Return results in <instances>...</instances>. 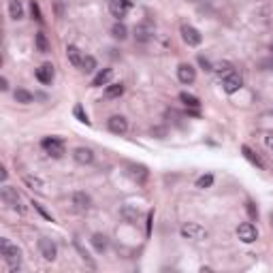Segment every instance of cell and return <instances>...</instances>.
Here are the masks:
<instances>
[{
	"label": "cell",
	"mask_w": 273,
	"mask_h": 273,
	"mask_svg": "<svg viewBox=\"0 0 273 273\" xmlns=\"http://www.w3.org/2000/svg\"><path fill=\"white\" fill-rule=\"evenodd\" d=\"M0 254H3L5 263H9L13 271L19 269L21 252H19V247H17L15 243H11V239H7V237H3V239H0Z\"/></svg>",
	"instance_id": "1"
},
{
	"label": "cell",
	"mask_w": 273,
	"mask_h": 273,
	"mask_svg": "<svg viewBox=\"0 0 273 273\" xmlns=\"http://www.w3.org/2000/svg\"><path fill=\"white\" fill-rule=\"evenodd\" d=\"M0 198H3V203L11 209H15L17 213H26V207L21 205V196L17 192V188H11V186H5L0 190Z\"/></svg>",
	"instance_id": "2"
},
{
	"label": "cell",
	"mask_w": 273,
	"mask_h": 273,
	"mask_svg": "<svg viewBox=\"0 0 273 273\" xmlns=\"http://www.w3.org/2000/svg\"><path fill=\"white\" fill-rule=\"evenodd\" d=\"M41 147L49 154L52 158H62L66 154V145H64V141L60 137H45L41 141Z\"/></svg>",
	"instance_id": "3"
},
{
	"label": "cell",
	"mask_w": 273,
	"mask_h": 273,
	"mask_svg": "<svg viewBox=\"0 0 273 273\" xmlns=\"http://www.w3.org/2000/svg\"><path fill=\"white\" fill-rule=\"evenodd\" d=\"M180 235L184 237V239H190V241H203V239H207L209 233L196 222H186V224H182Z\"/></svg>",
	"instance_id": "4"
},
{
	"label": "cell",
	"mask_w": 273,
	"mask_h": 273,
	"mask_svg": "<svg viewBox=\"0 0 273 273\" xmlns=\"http://www.w3.org/2000/svg\"><path fill=\"white\" fill-rule=\"evenodd\" d=\"M154 34H156V28H154V23L150 19H143L141 23H137V28H135V41L141 43V45H145L154 39Z\"/></svg>",
	"instance_id": "5"
},
{
	"label": "cell",
	"mask_w": 273,
	"mask_h": 273,
	"mask_svg": "<svg viewBox=\"0 0 273 273\" xmlns=\"http://www.w3.org/2000/svg\"><path fill=\"white\" fill-rule=\"evenodd\" d=\"M180 32H182V39L188 47H198L201 43H203V34H201L194 26H190V23H184V26L180 28Z\"/></svg>",
	"instance_id": "6"
},
{
	"label": "cell",
	"mask_w": 273,
	"mask_h": 273,
	"mask_svg": "<svg viewBox=\"0 0 273 273\" xmlns=\"http://www.w3.org/2000/svg\"><path fill=\"white\" fill-rule=\"evenodd\" d=\"M237 237L243 241V243H254L258 239V229L256 224L252 222H241L239 227H237Z\"/></svg>",
	"instance_id": "7"
},
{
	"label": "cell",
	"mask_w": 273,
	"mask_h": 273,
	"mask_svg": "<svg viewBox=\"0 0 273 273\" xmlns=\"http://www.w3.org/2000/svg\"><path fill=\"white\" fill-rule=\"evenodd\" d=\"M130 9H133V0H111V5H109L111 15H113L117 21H122V19L128 15Z\"/></svg>",
	"instance_id": "8"
},
{
	"label": "cell",
	"mask_w": 273,
	"mask_h": 273,
	"mask_svg": "<svg viewBox=\"0 0 273 273\" xmlns=\"http://www.w3.org/2000/svg\"><path fill=\"white\" fill-rule=\"evenodd\" d=\"M39 252H41V256L45 258V260H56V256H58V245L49 239V237H41L39 239Z\"/></svg>",
	"instance_id": "9"
},
{
	"label": "cell",
	"mask_w": 273,
	"mask_h": 273,
	"mask_svg": "<svg viewBox=\"0 0 273 273\" xmlns=\"http://www.w3.org/2000/svg\"><path fill=\"white\" fill-rule=\"evenodd\" d=\"M70 205H73V209L77 213H86L92 207V198L86 192H73V196H70Z\"/></svg>",
	"instance_id": "10"
},
{
	"label": "cell",
	"mask_w": 273,
	"mask_h": 273,
	"mask_svg": "<svg viewBox=\"0 0 273 273\" xmlns=\"http://www.w3.org/2000/svg\"><path fill=\"white\" fill-rule=\"evenodd\" d=\"M177 79H180L184 86L194 84V81H196V68L192 64H188V62L180 64V66H177Z\"/></svg>",
	"instance_id": "11"
},
{
	"label": "cell",
	"mask_w": 273,
	"mask_h": 273,
	"mask_svg": "<svg viewBox=\"0 0 273 273\" xmlns=\"http://www.w3.org/2000/svg\"><path fill=\"white\" fill-rule=\"evenodd\" d=\"M107 128H109V133H113V135H126L128 120L124 115H111L109 120H107Z\"/></svg>",
	"instance_id": "12"
},
{
	"label": "cell",
	"mask_w": 273,
	"mask_h": 273,
	"mask_svg": "<svg viewBox=\"0 0 273 273\" xmlns=\"http://www.w3.org/2000/svg\"><path fill=\"white\" fill-rule=\"evenodd\" d=\"M241 86H243V77L239 73H235V70L222 79V88H224L227 94H235L237 90H241Z\"/></svg>",
	"instance_id": "13"
},
{
	"label": "cell",
	"mask_w": 273,
	"mask_h": 273,
	"mask_svg": "<svg viewBox=\"0 0 273 273\" xmlns=\"http://www.w3.org/2000/svg\"><path fill=\"white\" fill-rule=\"evenodd\" d=\"M128 175L133 177V182L143 186L147 182V177H150V171H147V167H143V164H128Z\"/></svg>",
	"instance_id": "14"
},
{
	"label": "cell",
	"mask_w": 273,
	"mask_h": 273,
	"mask_svg": "<svg viewBox=\"0 0 273 273\" xmlns=\"http://www.w3.org/2000/svg\"><path fill=\"white\" fill-rule=\"evenodd\" d=\"M73 160L77 162V164H92L94 162V150H90V147H75L73 150Z\"/></svg>",
	"instance_id": "15"
},
{
	"label": "cell",
	"mask_w": 273,
	"mask_h": 273,
	"mask_svg": "<svg viewBox=\"0 0 273 273\" xmlns=\"http://www.w3.org/2000/svg\"><path fill=\"white\" fill-rule=\"evenodd\" d=\"M54 75H56L54 73V66L49 62H45V64H41L37 68V79H39V84H43V86H52Z\"/></svg>",
	"instance_id": "16"
},
{
	"label": "cell",
	"mask_w": 273,
	"mask_h": 273,
	"mask_svg": "<svg viewBox=\"0 0 273 273\" xmlns=\"http://www.w3.org/2000/svg\"><path fill=\"white\" fill-rule=\"evenodd\" d=\"M113 79V68H103L98 70L96 75L92 79V88H103V86H109Z\"/></svg>",
	"instance_id": "17"
},
{
	"label": "cell",
	"mask_w": 273,
	"mask_h": 273,
	"mask_svg": "<svg viewBox=\"0 0 273 273\" xmlns=\"http://www.w3.org/2000/svg\"><path fill=\"white\" fill-rule=\"evenodd\" d=\"M66 58H68V62L73 64L75 68H81V62H84V54L79 52L77 45H66Z\"/></svg>",
	"instance_id": "18"
},
{
	"label": "cell",
	"mask_w": 273,
	"mask_h": 273,
	"mask_svg": "<svg viewBox=\"0 0 273 273\" xmlns=\"http://www.w3.org/2000/svg\"><path fill=\"white\" fill-rule=\"evenodd\" d=\"M90 243H92V247H94V250H96L98 254L107 252V247H109V239H107V235H103V233H94V235L90 237Z\"/></svg>",
	"instance_id": "19"
},
{
	"label": "cell",
	"mask_w": 273,
	"mask_h": 273,
	"mask_svg": "<svg viewBox=\"0 0 273 273\" xmlns=\"http://www.w3.org/2000/svg\"><path fill=\"white\" fill-rule=\"evenodd\" d=\"M241 154H243V158H245L247 162H252V164H254V167L265 169V162L260 160V156H258V154H256L250 145H241Z\"/></svg>",
	"instance_id": "20"
},
{
	"label": "cell",
	"mask_w": 273,
	"mask_h": 273,
	"mask_svg": "<svg viewBox=\"0 0 273 273\" xmlns=\"http://www.w3.org/2000/svg\"><path fill=\"white\" fill-rule=\"evenodd\" d=\"M9 17L13 21L23 19V5H21V0H9Z\"/></svg>",
	"instance_id": "21"
},
{
	"label": "cell",
	"mask_w": 273,
	"mask_h": 273,
	"mask_svg": "<svg viewBox=\"0 0 273 273\" xmlns=\"http://www.w3.org/2000/svg\"><path fill=\"white\" fill-rule=\"evenodd\" d=\"M180 101L188 107V111H198V107H201V101L190 92H180Z\"/></svg>",
	"instance_id": "22"
},
{
	"label": "cell",
	"mask_w": 273,
	"mask_h": 273,
	"mask_svg": "<svg viewBox=\"0 0 273 273\" xmlns=\"http://www.w3.org/2000/svg\"><path fill=\"white\" fill-rule=\"evenodd\" d=\"M120 216H122L126 222L135 224V222H139V209L133 207V205H124V207L120 209Z\"/></svg>",
	"instance_id": "23"
},
{
	"label": "cell",
	"mask_w": 273,
	"mask_h": 273,
	"mask_svg": "<svg viewBox=\"0 0 273 273\" xmlns=\"http://www.w3.org/2000/svg\"><path fill=\"white\" fill-rule=\"evenodd\" d=\"M122 94H124V84H109L105 88V98H109V101L120 98Z\"/></svg>",
	"instance_id": "24"
},
{
	"label": "cell",
	"mask_w": 273,
	"mask_h": 273,
	"mask_svg": "<svg viewBox=\"0 0 273 273\" xmlns=\"http://www.w3.org/2000/svg\"><path fill=\"white\" fill-rule=\"evenodd\" d=\"M23 184H26L30 190H34V192H43V188H45L41 177H34V175H23Z\"/></svg>",
	"instance_id": "25"
},
{
	"label": "cell",
	"mask_w": 273,
	"mask_h": 273,
	"mask_svg": "<svg viewBox=\"0 0 273 273\" xmlns=\"http://www.w3.org/2000/svg\"><path fill=\"white\" fill-rule=\"evenodd\" d=\"M34 47H37V52H41V54L49 52V41H47V34L45 32H37V34H34Z\"/></svg>",
	"instance_id": "26"
},
{
	"label": "cell",
	"mask_w": 273,
	"mask_h": 273,
	"mask_svg": "<svg viewBox=\"0 0 273 273\" xmlns=\"http://www.w3.org/2000/svg\"><path fill=\"white\" fill-rule=\"evenodd\" d=\"M111 37H113L115 41H124V39L128 37V28H126V23L115 21V23H113V28H111Z\"/></svg>",
	"instance_id": "27"
},
{
	"label": "cell",
	"mask_w": 273,
	"mask_h": 273,
	"mask_svg": "<svg viewBox=\"0 0 273 273\" xmlns=\"http://www.w3.org/2000/svg\"><path fill=\"white\" fill-rule=\"evenodd\" d=\"M13 96H15V101H17L19 105H30V103H34V94L28 92V90H23V88H17Z\"/></svg>",
	"instance_id": "28"
},
{
	"label": "cell",
	"mask_w": 273,
	"mask_h": 273,
	"mask_svg": "<svg viewBox=\"0 0 273 273\" xmlns=\"http://www.w3.org/2000/svg\"><path fill=\"white\" fill-rule=\"evenodd\" d=\"M79 70H84V73H94V70H96V58L94 56H84V62H81Z\"/></svg>",
	"instance_id": "29"
},
{
	"label": "cell",
	"mask_w": 273,
	"mask_h": 273,
	"mask_svg": "<svg viewBox=\"0 0 273 273\" xmlns=\"http://www.w3.org/2000/svg\"><path fill=\"white\" fill-rule=\"evenodd\" d=\"M213 73H218L220 77H222V75L227 77V75L233 73V64H231V62H218V64H213Z\"/></svg>",
	"instance_id": "30"
},
{
	"label": "cell",
	"mask_w": 273,
	"mask_h": 273,
	"mask_svg": "<svg viewBox=\"0 0 273 273\" xmlns=\"http://www.w3.org/2000/svg\"><path fill=\"white\" fill-rule=\"evenodd\" d=\"M73 115L77 117V120H79L81 124L90 126V117H88V113L84 111V107H81V105H75V107H73Z\"/></svg>",
	"instance_id": "31"
},
{
	"label": "cell",
	"mask_w": 273,
	"mask_h": 273,
	"mask_svg": "<svg viewBox=\"0 0 273 273\" xmlns=\"http://www.w3.org/2000/svg\"><path fill=\"white\" fill-rule=\"evenodd\" d=\"M75 247H77V252L81 254V258H84V263H86V265H88L90 269H96V267H98V265H96V263H94V260H92V256H90V254H88V252L84 250V247H81V245H79V241H75Z\"/></svg>",
	"instance_id": "32"
},
{
	"label": "cell",
	"mask_w": 273,
	"mask_h": 273,
	"mask_svg": "<svg viewBox=\"0 0 273 273\" xmlns=\"http://www.w3.org/2000/svg\"><path fill=\"white\" fill-rule=\"evenodd\" d=\"M213 186V175L207 173V175H201L198 180H196V188L198 190H205V188H211Z\"/></svg>",
	"instance_id": "33"
},
{
	"label": "cell",
	"mask_w": 273,
	"mask_h": 273,
	"mask_svg": "<svg viewBox=\"0 0 273 273\" xmlns=\"http://www.w3.org/2000/svg\"><path fill=\"white\" fill-rule=\"evenodd\" d=\"M30 13H32V17L37 19L39 23H43V13H41V7H39L37 0H30Z\"/></svg>",
	"instance_id": "34"
},
{
	"label": "cell",
	"mask_w": 273,
	"mask_h": 273,
	"mask_svg": "<svg viewBox=\"0 0 273 273\" xmlns=\"http://www.w3.org/2000/svg\"><path fill=\"white\" fill-rule=\"evenodd\" d=\"M245 211H247V216H250V220H258V207L254 205V201H250V198L245 201Z\"/></svg>",
	"instance_id": "35"
},
{
	"label": "cell",
	"mask_w": 273,
	"mask_h": 273,
	"mask_svg": "<svg viewBox=\"0 0 273 273\" xmlns=\"http://www.w3.org/2000/svg\"><path fill=\"white\" fill-rule=\"evenodd\" d=\"M30 205H34V209H37V211L41 213V216H43V218H47V220H52V222H54V218H52V216H49V213H47V211L43 209V205H41V203H37V201H32V203H30Z\"/></svg>",
	"instance_id": "36"
},
{
	"label": "cell",
	"mask_w": 273,
	"mask_h": 273,
	"mask_svg": "<svg viewBox=\"0 0 273 273\" xmlns=\"http://www.w3.org/2000/svg\"><path fill=\"white\" fill-rule=\"evenodd\" d=\"M198 64H201V66H205V70H213V64L207 60L205 56H198Z\"/></svg>",
	"instance_id": "37"
},
{
	"label": "cell",
	"mask_w": 273,
	"mask_h": 273,
	"mask_svg": "<svg viewBox=\"0 0 273 273\" xmlns=\"http://www.w3.org/2000/svg\"><path fill=\"white\" fill-rule=\"evenodd\" d=\"M152 222H154V211L147 213V229H145V235H147V237H150V233H152Z\"/></svg>",
	"instance_id": "38"
},
{
	"label": "cell",
	"mask_w": 273,
	"mask_h": 273,
	"mask_svg": "<svg viewBox=\"0 0 273 273\" xmlns=\"http://www.w3.org/2000/svg\"><path fill=\"white\" fill-rule=\"evenodd\" d=\"M265 145H267L269 150H273V133H269V135L265 137Z\"/></svg>",
	"instance_id": "39"
},
{
	"label": "cell",
	"mask_w": 273,
	"mask_h": 273,
	"mask_svg": "<svg viewBox=\"0 0 273 273\" xmlns=\"http://www.w3.org/2000/svg\"><path fill=\"white\" fill-rule=\"evenodd\" d=\"M0 90H3V92H7V90H9V79H7V77L0 79Z\"/></svg>",
	"instance_id": "40"
},
{
	"label": "cell",
	"mask_w": 273,
	"mask_h": 273,
	"mask_svg": "<svg viewBox=\"0 0 273 273\" xmlns=\"http://www.w3.org/2000/svg\"><path fill=\"white\" fill-rule=\"evenodd\" d=\"M0 171H3V182H7V177H9V173H7V169L3 167V169H0Z\"/></svg>",
	"instance_id": "41"
}]
</instances>
